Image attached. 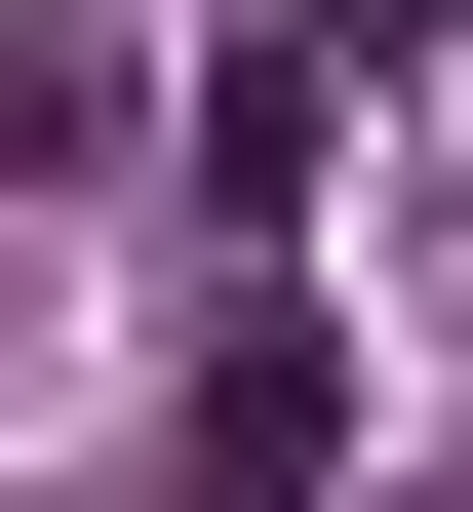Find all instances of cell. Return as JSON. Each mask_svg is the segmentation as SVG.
I'll return each instance as SVG.
<instances>
[{
  "mask_svg": "<svg viewBox=\"0 0 473 512\" xmlns=\"http://www.w3.org/2000/svg\"><path fill=\"white\" fill-rule=\"evenodd\" d=\"M316 473H355V355L237 316V355H198V512H316Z\"/></svg>",
  "mask_w": 473,
  "mask_h": 512,
  "instance_id": "6da1fadb",
  "label": "cell"
}]
</instances>
